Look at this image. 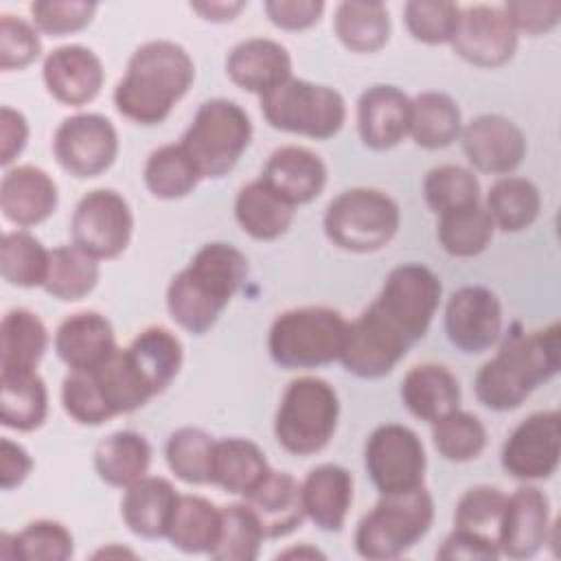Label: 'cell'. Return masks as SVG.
I'll use <instances>...</instances> for the list:
<instances>
[{
  "mask_svg": "<svg viewBox=\"0 0 561 561\" xmlns=\"http://www.w3.org/2000/svg\"><path fill=\"white\" fill-rule=\"evenodd\" d=\"M324 557L320 550H316V548H307V546H302V548H289V550H285V552H278V559L280 557Z\"/></svg>",
  "mask_w": 561,
  "mask_h": 561,
  "instance_id": "be15d7a7",
  "label": "cell"
},
{
  "mask_svg": "<svg viewBox=\"0 0 561 561\" xmlns=\"http://www.w3.org/2000/svg\"><path fill=\"white\" fill-rule=\"evenodd\" d=\"M462 114L458 103L438 90L419 92L410 99V129L408 136L427 149L438 151L460 140Z\"/></svg>",
  "mask_w": 561,
  "mask_h": 561,
  "instance_id": "836d02e7",
  "label": "cell"
},
{
  "mask_svg": "<svg viewBox=\"0 0 561 561\" xmlns=\"http://www.w3.org/2000/svg\"><path fill=\"white\" fill-rule=\"evenodd\" d=\"M497 557H500V548L495 539H489L469 530H460V528H454L445 537L443 546L436 550V559H443V561H458V559L495 561Z\"/></svg>",
  "mask_w": 561,
  "mask_h": 561,
  "instance_id": "680465c9",
  "label": "cell"
},
{
  "mask_svg": "<svg viewBox=\"0 0 561 561\" xmlns=\"http://www.w3.org/2000/svg\"><path fill=\"white\" fill-rule=\"evenodd\" d=\"M127 348L153 386L156 394L164 392L171 386L184 362V348L180 337L160 324L142 329Z\"/></svg>",
  "mask_w": 561,
  "mask_h": 561,
  "instance_id": "60d3db41",
  "label": "cell"
},
{
  "mask_svg": "<svg viewBox=\"0 0 561 561\" xmlns=\"http://www.w3.org/2000/svg\"><path fill=\"white\" fill-rule=\"evenodd\" d=\"M364 467L379 495L410 493L425 480V447L414 430L401 423L375 427L364 445Z\"/></svg>",
  "mask_w": 561,
  "mask_h": 561,
  "instance_id": "8fae6325",
  "label": "cell"
},
{
  "mask_svg": "<svg viewBox=\"0 0 561 561\" xmlns=\"http://www.w3.org/2000/svg\"><path fill=\"white\" fill-rule=\"evenodd\" d=\"M151 445L134 430H118L99 440L94 449V471L116 489H127L149 473Z\"/></svg>",
  "mask_w": 561,
  "mask_h": 561,
  "instance_id": "e575fe53",
  "label": "cell"
},
{
  "mask_svg": "<svg viewBox=\"0 0 561 561\" xmlns=\"http://www.w3.org/2000/svg\"><path fill=\"white\" fill-rule=\"evenodd\" d=\"M57 164L77 180L105 173L118 156V134L110 118L94 112L68 116L53 136Z\"/></svg>",
  "mask_w": 561,
  "mask_h": 561,
  "instance_id": "4fadbf2b",
  "label": "cell"
},
{
  "mask_svg": "<svg viewBox=\"0 0 561 561\" xmlns=\"http://www.w3.org/2000/svg\"><path fill=\"white\" fill-rule=\"evenodd\" d=\"M267 20L280 31H305L318 24L324 13L322 0H267L263 4Z\"/></svg>",
  "mask_w": 561,
  "mask_h": 561,
  "instance_id": "6f0895ef",
  "label": "cell"
},
{
  "mask_svg": "<svg viewBox=\"0 0 561 561\" xmlns=\"http://www.w3.org/2000/svg\"><path fill=\"white\" fill-rule=\"evenodd\" d=\"M33 471L31 454L15 440L2 436L0 440V486L2 491H11L20 486L28 473Z\"/></svg>",
  "mask_w": 561,
  "mask_h": 561,
  "instance_id": "94428289",
  "label": "cell"
},
{
  "mask_svg": "<svg viewBox=\"0 0 561 561\" xmlns=\"http://www.w3.org/2000/svg\"><path fill=\"white\" fill-rule=\"evenodd\" d=\"M259 107L270 127L313 140L333 138L346 123V101L335 88L296 77L261 94Z\"/></svg>",
  "mask_w": 561,
  "mask_h": 561,
  "instance_id": "9c48e42d",
  "label": "cell"
},
{
  "mask_svg": "<svg viewBox=\"0 0 561 561\" xmlns=\"http://www.w3.org/2000/svg\"><path fill=\"white\" fill-rule=\"evenodd\" d=\"M90 373L112 416L136 412L156 397L153 386L149 383L127 346H116V351L103 364L90 368Z\"/></svg>",
  "mask_w": 561,
  "mask_h": 561,
  "instance_id": "f546056e",
  "label": "cell"
},
{
  "mask_svg": "<svg viewBox=\"0 0 561 561\" xmlns=\"http://www.w3.org/2000/svg\"><path fill=\"white\" fill-rule=\"evenodd\" d=\"M195 81V64L184 46L151 39L138 46L114 88V107L127 121L153 127L164 123Z\"/></svg>",
  "mask_w": 561,
  "mask_h": 561,
  "instance_id": "6da1fadb",
  "label": "cell"
},
{
  "mask_svg": "<svg viewBox=\"0 0 561 561\" xmlns=\"http://www.w3.org/2000/svg\"><path fill=\"white\" fill-rule=\"evenodd\" d=\"M401 401L412 416L436 423L460 408V383L447 366H412L401 381Z\"/></svg>",
  "mask_w": 561,
  "mask_h": 561,
  "instance_id": "f1b7e54d",
  "label": "cell"
},
{
  "mask_svg": "<svg viewBox=\"0 0 561 561\" xmlns=\"http://www.w3.org/2000/svg\"><path fill=\"white\" fill-rule=\"evenodd\" d=\"M506 18L511 20L513 28L526 35H546L552 28H557L559 20H561V2L559 0H511L504 7Z\"/></svg>",
  "mask_w": 561,
  "mask_h": 561,
  "instance_id": "9f6ffc18",
  "label": "cell"
},
{
  "mask_svg": "<svg viewBox=\"0 0 561 561\" xmlns=\"http://www.w3.org/2000/svg\"><path fill=\"white\" fill-rule=\"evenodd\" d=\"M561 416L543 410L526 416L504 440L500 462L515 480H546L559 467Z\"/></svg>",
  "mask_w": 561,
  "mask_h": 561,
  "instance_id": "9a60e30c",
  "label": "cell"
},
{
  "mask_svg": "<svg viewBox=\"0 0 561 561\" xmlns=\"http://www.w3.org/2000/svg\"><path fill=\"white\" fill-rule=\"evenodd\" d=\"M64 412L79 425H103L112 416L90 370H68L61 381Z\"/></svg>",
  "mask_w": 561,
  "mask_h": 561,
  "instance_id": "f5cc1de1",
  "label": "cell"
},
{
  "mask_svg": "<svg viewBox=\"0 0 561 561\" xmlns=\"http://www.w3.org/2000/svg\"><path fill=\"white\" fill-rule=\"evenodd\" d=\"M0 554L26 561H68L75 554V539L61 522L35 519L20 533H2Z\"/></svg>",
  "mask_w": 561,
  "mask_h": 561,
  "instance_id": "ab89813d",
  "label": "cell"
},
{
  "mask_svg": "<svg viewBox=\"0 0 561 561\" xmlns=\"http://www.w3.org/2000/svg\"><path fill=\"white\" fill-rule=\"evenodd\" d=\"M191 9L208 22H232L243 9L241 0H210V2H191Z\"/></svg>",
  "mask_w": 561,
  "mask_h": 561,
  "instance_id": "6125c7cd",
  "label": "cell"
},
{
  "mask_svg": "<svg viewBox=\"0 0 561 561\" xmlns=\"http://www.w3.org/2000/svg\"><path fill=\"white\" fill-rule=\"evenodd\" d=\"M460 7L447 0H410L403 7L408 33L427 46L449 44L456 31Z\"/></svg>",
  "mask_w": 561,
  "mask_h": 561,
  "instance_id": "816d5d0a",
  "label": "cell"
},
{
  "mask_svg": "<svg viewBox=\"0 0 561 561\" xmlns=\"http://www.w3.org/2000/svg\"><path fill=\"white\" fill-rule=\"evenodd\" d=\"M48 348V331L42 318L24 307L4 313L0 324V375L35 373Z\"/></svg>",
  "mask_w": 561,
  "mask_h": 561,
  "instance_id": "4dcf8cb0",
  "label": "cell"
},
{
  "mask_svg": "<svg viewBox=\"0 0 561 561\" xmlns=\"http://www.w3.org/2000/svg\"><path fill=\"white\" fill-rule=\"evenodd\" d=\"M94 2L83 0H35L28 4L33 26L50 37L79 33L94 20Z\"/></svg>",
  "mask_w": 561,
  "mask_h": 561,
  "instance_id": "db71d44e",
  "label": "cell"
},
{
  "mask_svg": "<svg viewBox=\"0 0 561 561\" xmlns=\"http://www.w3.org/2000/svg\"><path fill=\"white\" fill-rule=\"evenodd\" d=\"M215 438L199 427L175 430L164 445V460L171 473L186 484H210Z\"/></svg>",
  "mask_w": 561,
  "mask_h": 561,
  "instance_id": "bcb514c9",
  "label": "cell"
},
{
  "mask_svg": "<svg viewBox=\"0 0 561 561\" xmlns=\"http://www.w3.org/2000/svg\"><path fill=\"white\" fill-rule=\"evenodd\" d=\"M410 348V340L370 302L348 322L340 362L359 379H379L392 373Z\"/></svg>",
  "mask_w": 561,
  "mask_h": 561,
  "instance_id": "5bb4252c",
  "label": "cell"
},
{
  "mask_svg": "<svg viewBox=\"0 0 561 561\" xmlns=\"http://www.w3.org/2000/svg\"><path fill=\"white\" fill-rule=\"evenodd\" d=\"M296 215V206L274 193L261 178L239 188L234 197V219L239 228L256 241L283 237Z\"/></svg>",
  "mask_w": 561,
  "mask_h": 561,
  "instance_id": "1f68e13d",
  "label": "cell"
},
{
  "mask_svg": "<svg viewBox=\"0 0 561 561\" xmlns=\"http://www.w3.org/2000/svg\"><path fill=\"white\" fill-rule=\"evenodd\" d=\"M116 351L112 322L99 311L70 313L55 331V353L68 370H90Z\"/></svg>",
  "mask_w": 561,
  "mask_h": 561,
  "instance_id": "484cf974",
  "label": "cell"
},
{
  "mask_svg": "<svg viewBox=\"0 0 561 561\" xmlns=\"http://www.w3.org/2000/svg\"><path fill=\"white\" fill-rule=\"evenodd\" d=\"M401 224L399 204L383 191L355 186L335 195L322 217L327 239L353 254L386 248Z\"/></svg>",
  "mask_w": 561,
  "mask_h": 561,
  "instance_id": "ba28073f",
  "label": "cell"
},
{
  "mask_svg": "<svg viewBox=\"0 0 561 561\" xmlns=\"http://www.w3.org/2000/svg\"><path fill=\"white\" fill-rule=\"evenodd\" d=\"M423 197L432 213L443 215L480 204V182L460 164H438L425 173Z\"/></svg>",
  "mask_w": 561,
  "mask_h": 561,
  "instance_id": "c3c4849f",
  "label": "cell"
},
{
  "mask_svg": "<svg viewBox=\"0 0 561 561\" xmlns=\"http://www.w3.org/2000/svg\"><path fill=\"white\" fill-rule=\"evenodd\" d=\"M99 261L77 245H57L50 250L44 291L61 302L85 298L99 283Z\"/></svg>",
  "mask_w": 561,
  "mask_h": 561,
  "instance_id": "b9f144b4",
  "label": "cell"
},
{
  "mask_svg": "<svg viewBox=\"0 0 561 561\" xmlns=\"http://www.w3.org/2000/svg\"><path fill=\"white\" fill-rule=\"evenodd\" d=\"M50 250L26 230H9L0 241V272L2 278L22 289L42 287L48 274Z\"/></svg>",
  "mask_w": 561,
  "mask_h": 561,
  "instance_id": "f6af8a7d",
  "label": "cell"
},
{
  "mask_svg": "<svg viewBox=\"0 0 561 561\" xmlns=\"http://www.w3.org/2000/svg\"><path fill=\"white\" fill-rule=\"evenodd\" d=\"M445 333L467 355L489 351L502 333V302L484 285L458 287L445 305Z\"/></svg>",
  "mask_w": 561,
  "mask_h": 561,
  "instance_id": "e0dca14e",
  "label": "cell"
},
{
  "mask_svg": "<svg viewBox=\"0 0 561 561\" xmlns=\"http://www.w3.org/2000/svg\"><path fill=\"white\" fill-rule=\"evenodd\" d=\"M517 39L519 35L502 7L471 4L460 9L449 44L462 61L478 68H497L513 59Z\"/></svg>",
  "mask_w": 561,
  "mask_h": 561,
  "instance_id": "2e32d148",
  "label": "cell"
},
{
  "mask_svg": "<svg viewBox=\"0 0 561 561\" xmlns=\"http://www.w3.org/2000/svg\"><path fill=\"white\" fill-rule=\"evenodd\" d=\"M248 276L245 254L224 241L202 245L167 287L171 320L193 335H204L241 289Z\"/></svg>",
  "mask_w": 561,
  "mask_h": 561,
  "instance_id": "7a4b0ae2",
  "label": "cell"
},
{
  "mask_svg": "<svg viewBox=\"0 0 561 561\" xmlns=\"http://www.w3.org/2000/svg\"><path fill=\"white\" fill-rule=\"evenodd\" d=\"M59 193L55 180L39 167L18 164L4 171L0 182V210L7 221L31 228L57 210Z\"/></svg>",
  "mask_w": 561,
  "mask_h": 561,
  "instance_id": "7402d4cb",
  "label": "cell"
},
{
  "mask_svg": "<svg viewBox=\"0 0 561 561\" xmlns=\"http://www.w3.org/2000/svg\"><path fill=\"white\" fill-rule=\"evenodd\" d=\"M504 504H506V493L502 489L491 484L471 486L456 502L454 528L469 530L497 541Z\"/></svg>",
  "mask_w": 561,
  "mask_h": 561,
  "instance_id": "f907efd6",
  "label": "cell"
},
{
  "mask_svg": "<svg viewBox=\"0 0 561 561\" xmlns=\"http://www.w3.org/2000/svg\"><path fill=\"white\" fill-rule=\"evenodd\" d=\"M307 519L324 533L342 530L353 504V476L346 467L324 462L313 467L300 482Z\"/></svg>",
  "mask_w": 561,
  "mask_h": 561,
  "instance_id": "4316f807",
  "label": "cell"
},
{
  "mask_svg": "<svg viewBox=\"0 0 561 561\" xmlns=\"http://www.w3.org/2000/svg\"><path fill=\"white\" fill-rule=\"evenodd\" d=\"M557 322L528 333H513L476 373V399L493 412L519 408L533 390L557 377L561 366Z\"/></svg>",
  "mask_w": 561,
  "mask_h": 561,
  "instance_id": "3957f363",
  "label": "cell"
},
{
  "mask_svg": "<svg viewBox=\"0 0 561 561\" xmlns=\"http://www.w3.org/2000/svg\"><path fill=\"white\" fill-rule=\"evenodd\" d=\"M434 497L425 486L381 495L355 528V552L368 561H390L412 550L432 528Z\"/></svg>",
  "mask_w": 561,
  "mask_h": 561,
  "instance_id": "8992f818",
  "label": "cell"
},
{
  "mask_svg": "<svg viewBox=\"0 0 561 561\" xmlns=\"http://www.w3.org/2000/svg\"><path fill=\"white\" fill-rule=\"evenodd\" d=\"M48 416V390L39 373L0 375V423L15 432H33Z\"/></svg>",
  "mask_w": 561,
  "mask_h": 561,
  "instance_id": "74e56055",
  "label": "cell"
},
{
  "mask_svg": "<svg viewBox=\"0 0 561 561\" xmlns=\"http://www.w3.org/2000/svg\"><path fill=\"white\" fill-rule=\"evenodd\" d=\"M42 55L39 31L18 15H0V70L13 72L31 66Z\"/></svg>",
  "mask_w": 561,
  "mask_h": 561,
  "instance_id": "11a10c76",
  "label": "cell"
},
{
  "mask_svg": "<svg viewBox=\"0 0 561 561\" xmlns=\"http://www.w3.org/2000/svg\"><path fill=\"white\" fill-rule=\"evenodd\" d=\"M131 208L114 188H94L75 206L70 219L72 245L96 261L121 256L131 241Z\"/></svg>",
  "mask_w": 561,
  "mask_h": 561,
  "instance_id": "7c38bea8",
  "label": "cell"
},
{
  "mask_svg": "<svg viewBox=\"0 0 561 561\" xmlns=\"http://www.w3.org/2000/svg\"><path fill=\"white\" fill-rule=\"evenodd\" d=\"M432 440L445 460L469 462L484 451L486 430L476 414L458 408L432 423Z\"/></svg>",
  "mask_w": 561,
  "mask_h": 561,
  "instance_id": "681fc988",
  "label": "cell"
},
{
  "mask_svg": "<svg viewBox=\"0 0 561 561\" xmlns=\"http://www.w3.org/2000/svg\"><path fill=\"white\" fill-rule=\"evenodd\" d=\"M134 557V552L131 550H125V548H118V546H110V548H101L99 552H94V559H99V557Z\"/></svg>",
  "mask_w": 561,
  "mask_h": 561,
  "instance_id": "e7e4bbea",
  "label": "cell"
},
{
  "mask_svg": "<svg viewBox=\"0 0 561 561\" xmlns=\"http://www.w3.org/2000/svg\"><path fill=\"white\" fill-rule=\"evenodd\" d=\"M243 502L259 519L265 539L291 535L307 517L300 482L287 471L270 469V473L243 497Z\"/></svg>",
  "mask_w": 561,
  "mask_h": 561,
  "instance_id": "d4e9b609",
  "label": "cell"
},
{
  "mask_svg": "<svg viewBox=\"0 0 561 561\" xmlns=\"http://www.w3.org/2000/svg\"><path fill=\"white\" fill-rule=\"evenodd\" d=\"M410 129V96L390 83L366 88L357 101V131L375 151L397 147Z\"/></svg>",
  "mask_w": 561,
  "mask_h": 561,
  "instance_id": "44dd1931",
  "label": "cell"
},
{
  "mask_svg": "<svg viewBox=\"0 0 561 561\" xmlns=\"http://www.w3.org/2000/svg\"><path fill=\"white\" fill-rule=\"evenodd\" d=\"M469 164L489 175H508L526 158L524 131L502 114H480L460 134Z\"/></svg>",
  "mask_w": 561,
  "mask_h": 561,
  "instance_id": "ac0fdd59",
  "label": "cell"
},
{
  "mask_svg": "<svg viewBox=\"0 0 561 561\" xmlns=\"http://www.w3.org/2000/svg\"><path fill=\"white\" fill-rule=\"evenodd\" d=\"M142 180L147 191L158 199H182L199 184L202 175L188 153L178 142L153 149L145 162Z\"/></svg>",
  "mask_w": 561,
  "mask_h": 561,
  "instance_id": "7bdbcfd3",
  "label": "cell"
},
{
  "mask_svg": "<svg viewBox=\"0 0 561 561\" xmlns=\"http://www.w3.org/2000/svg\"><path fill=\"white\" fill-rule=\"evenodd\" d=\"M263 539L265 535L254 513L245 502H234L221 508L219 539L208 557L215 561H254Z\"/></svg>",
  "mask_w": 561,
  "mask_h": 561,
  "instance_id": "7dc6e473",
  "label": "cell"
},
{
  "mask_svg": "<svg viewBox=\"0 0 561 561\" xmlns=\"http://www.w3.org/2000/svg\"><path fill=\"white\" fill-rule=\"evenodd\" d=\"M348 320L331 307H294L278 313L267 333V351L285 370L318 368L337 362Z\"/></svg>",
  "mask_w": 561,
  "mask_h": 561,
  "instance_id": "277c9868",
  "label": "cell"
},
{
  "mask_svg": "<svg viewBox=\"0 0 561 561\" xmlns=\"http://www.w3.org/2000/svg\"><path fill=\"white\" fill-rule=\"evenodd\" d=\"M333 31L351 53H377L390 39V15L377 0H344L335 7Z\"/></svg>",
  "mask_w": 561,
  "mask_h": 561,
  "instance_id": "8d00e7d4",
  "label": "cell"
},
{
  "mask_svg": "<svg viewBox=\"0 0 561 561\" xmlns=\"http://www.w3.org/2000/svg\"><path fill=\"white\" fill-rule=\"evenodd\" d=\"M221 530V508L204 495L186 493L178 497L167 539L184 554H210Z\"/></svg>",
  "mask_w": 561,
  "mask_h": 561,
  "instance_id": "d590c367",
  "label": "cell"
},
{
  "mask_svg": "<svg viewBox=\"0 0 561 561\" xmlns=\"http://www.w3.org/2000/svg\"><path fill=\"white\" fill-rule=\"evenodd\" d=\"M42 79L48 94L57 103L81 107L99 96L105 81V70L92 48L68 44L50 50L44 57Z\"/></svg>",
  "mask_w": 561,
  "mask_h": 561,
  "instance_id": "ffe728a7",
  "label": "cell"
},
{
  "mask_svg": "<svg viewBox=\"0 0 561 561\" xmlns=\"http://www.w3.org/2000/svg\"><path fill=\"white\" fill-rule=\"evenodd\" d=\"M0 164L9 167L28 142V121L20 110L2 105L0 110Z\"/></svg>",
  "mask_w": 561,
  "mask_h": 561,
  "instance_id": "91938a15",
  "label": "cell"
},
{
  "mask_svg": "<svg viewBox=\"0 0 561 561\" xmlns=\"http://www.w3.org/2000/svg\"><path fill=\"white\" fill-rule=\"evenodd\" d=\"M228 79L252 94H265L291 79L289 50L270 37H248L226 57Z\"/></svg>",
  "mask_w": 561,
  "mask_h": 561,
  "instance_id": "cb8c5ba5",
  "label": "cell"
},
{
  "mask_svg": "<svg viewBox=\"0 0 561 561\" xmlns=\"http://www.w3.org/2000/svg\"><path fill=\"white\" fill-rule=\"evenodd\" d=\"M261 180L291 206H302L324 191L327 164L307 147L283 145L270 153Z\"/></svg>",
  "mask_w": 561,
  "mask_h": 561,
  "instance_id": "603a6c76",
  "label": "cell"
},
{
  "mask_svg": "<svg viewBox=\"0 0 561 561\" xmlns=\"http://www.w3.org/2000/svg\"><path fill=\"white\" fill-rule=\"evenodd\" d=\"M493 232L495 226L482 204L438 215L436 239L440 248L456 259H471L482 254L489 248Z\"/></svg>",
  "mask_w": 561,
  "mask_h": 561,
  "instance_id": "ee69618b",
  "label": "cell"
},
{
  "mask_svg": "<svg viewBox=\"0 0 561 561\" xmlns=\"http://www.w3.org/2000/svg\"><path fill=\"white\" fill-rule=\"evenodd\" d=\"M440 278L421 263L392 267L373 305L410 340L414 346L425 337L440 305Z\"/></svg>",
  "mask_w": 561,
  "mask_h": 561,
  "instance_id": "30bf717a",
  "label": "cell"
},
{
  "mask_svg": "<svg viewBox=\"0 0 561 561\" xmlns=\"http://www.w3.org/2000/svg\"><path fill=\"white\" fill-rule=\"evenodd\" d=\"M252 140V121L248 112L230 99L204 101L180 145L193 160L202 180L228 175Z\"/></svg>",
  "mask_w": 561,
  "mask_h": 561,
  "instance_id": "52a82bcc",
  "label": "cell"
},
{
  "mask_svg": "<svg viewBox=\"0 0 561 561\" xmlns=\"http://www.w3.org/2000/svg\"><path fill=\"white\" fill-rule=\"evenodd\" d=\"M484 208L493 226L502 232H522L539 217L541 193L526 178L504 175L491 184Z\"/></svg>",
  "mask_w": 561,
  "mask_h": 561,
  "instance_id": "f35d334b",
  "label": "cell"
},
{
  "mask_svg": "<svg viewBox=\"0 0 561 561\" xmlns=\"http://www.w3.org/2000/svg\"><path fill=\"white\" fill-rule=\"evenodd\" d=\"M180 493L162 476H145L125 489L121 517L129 533L142 539H162Z\"/></svg>",
  "mask_w": 561,
  "mask_h": 561,
  "instance_id": "83f0119b",
  "label": "cell"
},
{
  "mask_svg": "<svg viewBox=\"0 0 561 561\" xmlns=\"http://www.w3.org/2000/svg\"><path fill=\"white\" fill-rule=\"evenodd\" d=\"M270 469L272 467L256 443L239 436L215 440L210 484L226 493L245 497L270 473Z\"/></svg>",
  "mask_w": 561,
  "mask_h": 561,
  "instance_id": "d6a6232c",
  "label": "cell"
},
{
  "mask_svg": "<svg viewBox=\"0 0 561 561\" xmlns=\"http://www.w3.org/2000/svg\"><path fill=\"white\" fill-rule=\"evenodd\" d=\"M340 421V399L335 388L320 377H296L287 383L276 416V443L291 456H313L322 451Z\"/></svg>",
  "mask_w": 561,
  "mask_h": 561,
  "instance_id": "5b68a950",
  "label": "cell"
},
{
  "mask_svg": "<svg viewBox=\"0 0 561 561\" xmlns=\"http://www.w3.org/2000/svg\"><path fill=\"white\" fill-rule=\"evenodd\" d=\"M550 502L537 486H519L506 495L497 530L500 557L530 559L550 543Z\"/></svg>",
  "mask_w": 561,
  "mask_h": 561,
  "instance_id": "d6986e66",
  "label": "cell"
}]
</instances>
